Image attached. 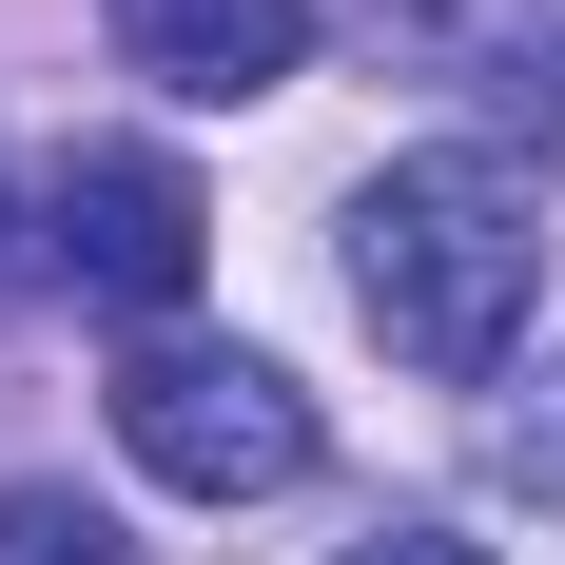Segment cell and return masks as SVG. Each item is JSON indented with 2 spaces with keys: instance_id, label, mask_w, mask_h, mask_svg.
Segmentation results:
<instances>
[{
  "instance_id": "obj_4",
  "label": "cell",
  "mask_w": 565,
  "mask_h": 565,
  "mask_svg": "<svg viewBox=\"0 0 565 565\" xmlns=\"http://www.w3.org/2000/svg\"><path fill=\"white\" fill-rule=\"evenodd\" d=\"M98 20H117V58L157 98H274L312 58V0H98Z\"/></svg>"
},
{
  "instance_id": "obj_1",
  "label": "cell",
  "mask_w": 565,
  "mask_h": 565,
  "mask_svg": "<svg viewBox=\"0 0 565 565\" xmlns=\"http://www.w3.org/2000/svg\"><path fill=\"white\" fill-rule=\"evenodd\" d=\"M526 292H546V234H526V175L508 157H391L371 195H351V312L409 351V371H449V391H488L526 332Z\"/></svg>"
},
{
  "instance_id": "obj_5",
  "label": "cell",
  "mask_w": 565,
  "mask_h": 565,
  "mask_svg": "<svg viewBox=\"0 0 565 565\" xmlns=\"http://www.w3.org/2000/svg\"><path fill=\"white\" fill-rule=\"evenodd\" d=\"M0 565H137V546H117L78 488H0Z\"/></svg>"
},
{
  "instance_id": "obj_3",
  "label": "cell",
  "mask_w": 565,
  "mask_h": 565,
  "mask_svg": "<svg viewBox=\"0 0 565 565\" xmlns=\"http://www.w3.org/2000/svg\"><path fill=\"white\" fill-rule=\"evenodd\" d=\"M40 254L98 312H175V292L215 274V195L175 157H58V195H40Z\"/></svg>"
},
{
  "instance_id": "obj_2",
  "label": "cell",
  "mask_w": 565,
  "mask_h": 565,
  "mask_svg": "<svg viewBox=\"0 0 565 565\" xmlns=\"http://www.w3.org/2000/svg\"><path fill=\"white\" fill-rule=\"evenodd\" d=\"M117 449L157 468V488H195V508H274V488H312V391H292L274 351L157 332L117 371Z\"/></svg>"
},
{
  "instance_id": "obj_6",
  "label": "cell",
  "mask_w": 565,
  "mask_h": 565,
  "mask_svg": "<svg viewBox=\"0 0 565 565\" xmlns=\"http://www.w3.org/2000/svg\"><path fill=\"white\" fill-rule=\"evenodd\" d=\"M332 565H488L468 526H371V546H332Z\"/></svg>"
}]
</instances>
